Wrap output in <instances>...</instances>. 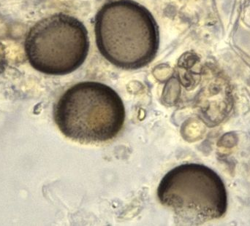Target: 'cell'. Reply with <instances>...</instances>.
I'll return each instance as SVG.
<instances>
[{
	"label": "cell",
	"mask_w": 250,
	"mask_h": 226,
	"mask_svg": "<svg viewBox=\"0 0 250 226\" xmlns=\"http://www.w3.org/2000/svg\"><path fill=\"white\" fill-rule=\"evenodd\" d=\"M24 49L35 70L49 75H65L86 61L89 51L87 29L76 18L56 13L30 28Z\"/></svg>",
	"instance_id": "277c9868"
},
{
	"label": "cell",
	"mask_w": 250,
	"mask_h": 226,
	"mask_svg": "<svg viewBox=\"0 0 250 226\" xmlns=\"http://www.w3.org/2000/svg\"><path fill=\"white\" fill-rule=\"evenodd\" d=\"M97 46L118 68L135 70L155 58L160 45L158 25L149 10L133 0H111L97 13Z\"/></svg>",
	"instance_id": "6da1fadb"
},
{
	"label": "cell",
	"mask_w": 250,
	"mask_h": 226,
	"mask_svg": "<svg viewBox=\"0 0 250 226\" xmlns=\"http://www.w3.org/2000/svg\"><path fill=\"white\" fill-rule=\"evenodd\" d=\"M120 95L98 82H82L64 92L54 108L62 133L81 143H101L114 139L125 121Z\"/></svg>",
	"instance_id": "7a4b0ae2"
},
{
	"label": "cell",
	"mask_w": 250,
	"mask_h": 226,
	"mask_svg": "<svg viewBox=\"0 0 250 226\" xmlns=\"http://www.w3.org/2000/svg\"><path fill=\"white\" fill-rule=\"evenodd\" d=\"M157 197L186 225L219 219L228 209L227 190L223 180L203 164H182L170 170L160 181Z\"/></svg>",
	"instance_id": "3957f363"
}]
</instances>
